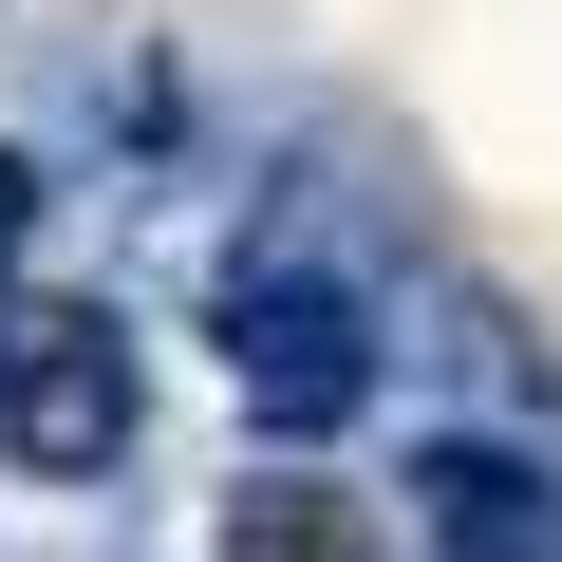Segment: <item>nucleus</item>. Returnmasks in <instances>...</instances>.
<instances>
[{"mask_svg": "<svg viewBox=\"0 0 562 562\" xmlns=\"http://www.w3.org/2000/svg\"><path fill=\"white\" fill-rule=\"evenodd\" d=\"M150 375H132V319L113 301H0V469L20 487H94L132 450Z\"/></svg>", "mask_w": 562, "mask_h": 562, "instance_id": "obj_1", "label": "nucleus"}, {"mask_svg": "<svg viewBox=\"0 0 562 562\" xmlns=\"http://www.w3.org/2000/svg\"><path fill=\"white\" fill-rule=\"evenodd\" d=\"M206 319H225V375H244L262 431H357L375 375H394V357H375V301H357L338 262H225Z\"/></svg>", "mask_w": 562, "mask_h": 562, "instance_id": "obj_2", "label": "nucleus"}, {"mask_svg": "<svg viewBox=\"0 0 562 562\" xmlns=\"http://www.w3.org/2000/svg\"><path fill=\"white\" fill-rule=\"evenodd\" d=\"M413 562H562V469L506 431H413Z\"/></svg>", "mask_w": 562, "mask_h": 562, "instance_id": "obj_3", "label": "nucleus"}, {"mask_svg": "<svg viewBox=\"0 0 562 562\" xmlns=\"http://www.w3.org/2000/svg\"><path fill=\"white\" fill-rule=\"evenodd\" d=\"M225 562H375V506H357V487H319V469H281V487H244V506H225Z\"/></svg>", "mask_w": 562, "mask_h": 562, "instance_id": "obj_4", "label": "nucleus"}, {"mask_svg": "<svg viewBox=\"0 0 562 562\" xmlns=\"http://www.w3.org/2000/svg\"><path fill=\"white\" fill-rule=\"evenodd\" d=\"M20 244H38V150L0 132V262H20Z\"/></svg>", "mask_w": 562, "mask_h": 562, "instance_id": "obj_5", "label": "nucleus"}]
</instances>
